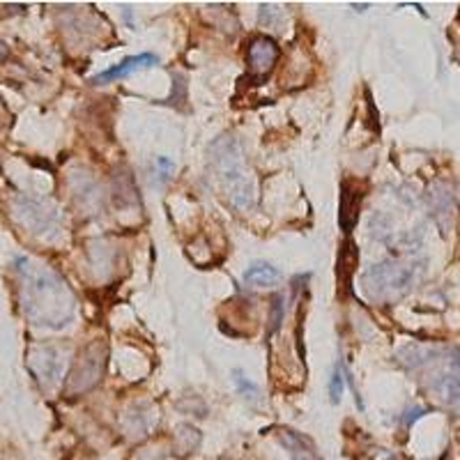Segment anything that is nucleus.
I'll return each mask as SVG.
<instances>
[{"label":"nucleus","mask_w":460,"mask_h":460,"mask_svg":"<svg viewBox=\"0 0 460 460\" xmlns=\"http://www.w3.org/2000/svg\"><path fill=\"white\" fill-rule=\"evenodd\" d=\"M17 269L21 276V306L28 320L42 327H65L76 311L74 292L67 281L51 267L30 258H19Z\"/></svg>","instance_id":"1"},{"label":"nucleus","mask_w":460,"mask_h":460,"mask_svg":"<svg viewBox=\"0 0 460 460\" xmlns=\"http://www.w3.org/2000/svg\"><path fill=\"white\" fill-rule=\"evenodd\" d=\"M210 161L226 196L233 201L235 208L251 210L256 205L258 189L256 180H253L247 164H244L242 148L235 136H221L214 141L210 148Z\"/></svg>","instance_id":"2"},{"label":"nucleus","mask_w":460,"mask_h":460,"mask_svg":"<svg viewBox=\"0 0 460 460\" xmlns=\"http://www.w3.org/2000/svg\"><path fill=\"white\" fill-rule=\"evenodd\" d=\"M106 368V347L104 343H92L90 347H85L81 357L76 359L74 368L69 373L67 380V394L69 396H81L85 391H90L92 387L99 384L101 375H104Z\"/></svg>","instance_id":"3"},{"label":"nucleus","mask_w":460,"mask_h":460,"mask_svg":"<svg viewBox=\"0 0 460 460\" xmlns=\"http://www.w3.org/2000/svg\"><path fill=\"white\" fill-rule=\"evenodd\" d=\"M14 212L23 226L35 235H49L58 228L60 212L53 203L44 201V198H30L23 196L14 203Z\"/></svg>","instance_id":"4"},{"label":"nucleus","mask_w":460,"mask_h":460,"mask_svg":"<svg viewBox=\"0 0 460 460\" xmlns=\"http://www.w3.org/2000/svg\"><path fill=\"white\" fill-rule=\"evenodd\" d=\"M28 366L35 373L37 382L44 387V389H51L53 384L60 382L62 373H65V357L53 345H42L35 347L33 352L28 354Z\"/></svg>","instance_id":"5"},{"label":"nucleus","mask_w":460,"mask_h":460,"mask_svg":"<svg viewBox=\"0 0 460 460\" xmlns=\"http://www.w3.org/2000/svg\"><path fill=\"white\" fill-rule=\"evenodd\" d=\"M412 276V269L403 267L398 263H382V265H375L371 272L364 276L366 281V288L373 297H382L387 295L389 290H398L403 288Z\"/></svg>","instance_id":"6"},{"label":"nucleus","mask_w":460,"mask_h":460,"mask_svg":"<svg viewBox=\"0 0 460 460\" xmlns=\"http://www.w3.org/2000/svg\"><path fill=\"white\" fill-rule=\"evenodd\" d=\"M281 58V49L276 42L267 35H258L249 42V67L253 74L265 76L274 69V65Z\"/></svg>","instance_id":"7"},{"label":"nucleus","mask_w":460,"mask_h":460,"mask_svg":"<svg viewBox=\"0 0 460 460\" xmlns=\"http://www.w3.org/2000/svg\"><path fill=\"white\" fill-rule=\"evenodd\" d=\"M159 62V58L152 53H141V55H131V58H124L122 62H117L115 67H110L106 71H101V74L92 76L90 83L92 85H104V83H110V81H117V78H124L134 74V71H138L141 67H152Z\"/></svg>","instance_id":"8"},{"label":"nucleus","mask_w":460,"mask_h":460,"mask_svg":"<svg viewBox=\"0 0 460 460\" xmlns=\"http://www.w3.org/2000/svg\"><path fill=\"white\" fill-rule=\"evenodd\" d=\"M276 435H279L283 447L288 449L290 460H320V454L315 451L313 442L304 438L301 433L290 431V428H281Z\"/></svg>","instance_id":"9"},{"label":"nucleus","mask_w":460,"mask_h":460,"mask_svg":"<svg viewBox=\"0 0 460 460\" xmlns=\"http://www.w3.org/2000/svg\"><path fill=\"white\" fill-rule=\"evenodd\" d=\"M435 389L451 405H460V359H451L447 364V368L435 380Z\"/></svg>","instance_id":"10"},{"label":"nucleus","mask_w":460,"mask_h":460,"mask_svg":"<svg viewBox=\"0 0 460 460\" xmlns=\"http://www.w3.org/2000/svg\"><path fill=\"white\" fill-rule=\"evenodd\" d=\"M361 198L364 194L359 189H354L350 182L343 185V194H340V228L345 233H350L352 226L359 219V208H361Z\"/></svg>","instance_id":"11"},{"label":"nucleus","mask_w":460,"mask_h":460,"mask_svg":"<svg viewBox=\"0 0 460 460\" xmlns=\"http://www.w3.org/2000/svg\"><path fill=\"white\" fill-rule=\"evenodd\" d=\"M244 281L249 285H256V288H272L281 281V272L267 263H256L249 267V272L244 274Z\"/></svg>","instance_id":"12"},{"label":"nucleus","mask_w":460,"mask_h":460,"mask_svg":"<svg viewBox=\"0 0 460 460\" xmlns=\"http://www.w3.org/2000/svg\"><path fill=\"white\" fill-rule=\"evenodd\" d=\"M233 375H235V384H237V389H240V391H242L244 396H247V398H249V401H251V398H253V401H256V398H258V396H260V391H258V387H256V384H251V382H249V380H247V378H244V375H242V371H235V373H233Z\"/></svg>","instance_id":"13"},{"label":"nucleus","mask_w":460,"mask_h":460,"mask_svg":"<svg viewBox=\"0 0 460 460\" xmlns=\"http://www.w3.org/2000/svg\"><path fill=\"white\" fill-rule=\"evenodd\" d=\"M343 389H345V378H343V371L340 366L334 371V375H331V382H329V394H331V401L338 403L340 396H343Z\"/></svg>","instance_id":"14"},{"label":"nucleus","mask_w":460,"mask_h":460,"mask_svg":"<svg viewBox=\"0 0 460 460\" xmlns=\"http://www.w3.org/2000/svg\"><path fill=\"white\" fill-rule=\"evenodd\" d=\"M269 331H276L283 322V297H276L272 304V315H269Z\"/></svg>","instance_id":"15"}]
</instances>
